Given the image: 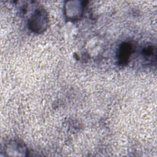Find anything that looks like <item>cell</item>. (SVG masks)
I'll list each match as a JSON object with an SVG mask.
<instances>
[{"mask_svg":"<svg viewBox=\"0 0 157 157\" xmlns=\"http://www.w3.org/2000/svg\"><path fill=\"white\" fill-rule=\"evenodd\" d=\"M47 15L44 9H37L33 16L29 19V26L34 32L40 33L44 31L47 26Z\"/></svg>","mask_w":157,"mask_h":157,"instance_id":"cell-1","label":"cell"},{"mask_svg":"<svg viewBox=\"0 0 157 157\" xmlns=\"http://www.w3.org/2000/svg\"><path fill=\"white\" fill-rule=\"evenodd\" d=\"M132 53V47L129 43L126 42L121 44L120 46L118 53V59L119 63L121 64H126L128 62L129 57Z\"/></svg>","mask_w":157,"mask_h":157,"instance_id":"cell-2","label":"cell"}]
</instances>
